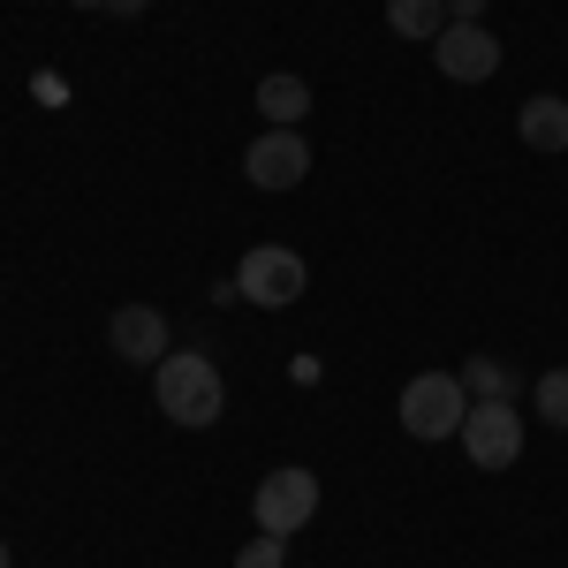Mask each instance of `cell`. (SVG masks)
<instances>
[{
    "mask_svg": "<svg viewBox=\"0 0 568 568\" xmlns=\"http://www.w3.org/2000/svg\"><path fill=\"white\" fill-rule=\"evenodd\" d=\"M235 568H288V538H273V530H258L243 554H235Z\"/></svg>",
    "mask_w": 568,
    "mask_h": 568,
    "instance_id": "obj_14",
    "label": "cell"
},
{
    "mask_svg": "<svg viewBox=\"0 0 568 568\" xmlns=\"http://www.w3.org/2000/svg\"><path fill=\"white\" fill-rule=\"evenodd\" d=\"M106 16H144V0H106Z\"/></svg>",
    "mask_w": 568,
    "mask_h": 568,
    "instance_id": "obj_16",
    "label": "cell"
},
{
    "mask_svg": "<svg viewBox=\"0 0 568 568\" xmlns=\"http://www.w3.org/2000/svg\"><path fill=\"white\" fill-rule=\"evenodd\" d=\"M77 8H106V0H77Z\"/></svg>",
    "mask_w": 568,
    "mask_h": 568,
    "instance_id": "obj_17",
    "label": "cell"
},
{
    "mask_svg": "<svg viewBox=\"0 0 568 568\" xmlns=\"http://www.w3.org/2000/svg\"><path fill=\"white\" fill-rule=\"evenodd\" d=\"M516 130H524L530 152H568V99H561V91H538V99H524Z\"/></svg>",
    "mask_w": 568,
    "mask_h": 568,
    "instance_id": "obj_9",
    "label": "cell"
},
{
    "mask_svg": "<svg viewBox=\"0 0 568 568\" xmlns=\"http://www.w3.org/2000/svg\"><path fill=\"white\" fill-rule=\"evenodd\" d=\"M0 568H8V538H0Z\"/></svg>",
    "mask_w": 568,
    "mask_h": 568,
    "instance_id": "obj_18",
    "label": "cell"
},
{
    "mask_svg": "<svg viewBox=\"0 0 568 568\" xmlns=\"http://www.w3.org/2000/svg\"><path fill=\"white\" fill-rule=\"evenodd\" d=\"M243 175L258 182V190H296L311 175V144L296 130H265L251 152H243Z\"/></svg>",
    "mask_w": 568,
    "mask_h": 568,
    "instance_id": "obj_7",
    "label": "cell"
},
{
    "mask_svg": "<svg viewBox=\"0 0 568 568\" xmlns=\"http://www.w3.org/2000/svg\"><path fill=\"white\" fill-rule=\"evenodd\" d=\"M463 455L478 463V470H516V455H524V409L516 402H470V417H463Z\"/></svg>",
    "mask_w": 568,
    "mask_h": 568,
    "instance_id": "obj_5",
    "label": "cell"
},
{
    "mask_svg": "<svg viewBox=\"0 0 568 568\" xmlns=\"http://www.w3.org/2000/svg\"><path fill=\"white\" fill-rule=\"evenodd\" d=\"M152 402L168 409V425L182 433H205L220 425V409H227V387H220V364L197 349H168L152 364Z\"/></svg>",
    "mask_w": 568,
    "mask_h": 568,
    "instance_id": "obj_1",
    "label": "cell"
},
{
    "mask_svg": "<svg viewBox=\"0 0 568 568\" xmlns=\"http://www.w3.org/2000/svg\"><path fill=\"white\" fill-rule=\"evenodd\" d=\"M106 342H114L122 364H160V356H168V318L152 304H122L114 326H106Z\"/></svg>",
    "mask_w": 568,
    "mask_h": 568,
    "instance_id": "obj_8",
    "label": "cell"
},
{
    "mask_svg": "<svg viewBox=\"0 0 568 568\" xmlns=\"http://www.w3.org/2000/svg\"><path fill=\"white\" fill-rule=\"evenodd\" d=\"M530 402H538V417H546L554 433H568V372H538Z\"/></svg>",
    "mask_w": 568,
    "mask_h": 568,
    "instance_id": "obj_13",
    "label": "cell"
},
{
    "mask_svg": "<svg viewBox=\"0 0 568 568\" xmlns=\"http://www.w3.org/2000/svg\"><path fill=\"white\" fill-rule=\"evenodd\" d=\"M433 61L447 84H485L493 69H500V39L485 31V23H447L433 39Z\"/></svg>",
    "mask_w": 568,
    "mask_h": 568,
    "instance_id": "obj_6",
    "label": "cell"
},
{
    "mask_svg": "<svg viewBox=\"0 0 568 568\" xmlns=\"http://www.w3.org/2000/svg\"><path fill=\"white\" fill-rule=\"evenodd\" d=\"M485 16V0H447V23H478Z\"/></svg>",
    "mask_w": 568,
    "mask_h": 568,
    "instance_id": "obj_15",
    "label": "cell"
},
{
    "mask_svg": "<svg viewBox=\"0 0 568 568\" xmlns=\"http://www.w3.org/2000/svg\"><path fill=\"white\" fill-rule=\"evenodd\" d=\"M304 288H311V265L296 251H281V243H258V251H243V265H235V296L258 304V311H288Z\"/></svg>",
    "mask_w": 568,
    "mask_h": 568,
    "instance_id": "obj_3",
    "label": "cell"
},
{
    "mask_svg": "<svg viewBox=\"0 0 568 568\" xmlns=\"http://www.w3.org/2000/svg\"><path fill=\"white\" fill-rule=\"evenodd\" d=\"M463 417H470L463 372H417V379L402 387V433L409 439H455Z\"/></svg>",
    "mask_w": 568,
    "mask_h": 568,
    "instance_id": "obj_2",
    "label": "cell"
},
{
    "mask_svg": "<svg viewBox=\"0 0 568 568\" xmlns=\"http://www.w3.org/2000/svg\"><path fill=\"white\" fill-rule=\"evenodd\" d=\"M387 31L394 39L433 45L439 31H447V0H387Z\"/></svg>",
    "mask_w": 568,
    "mask_h": 568,
    "instance_id": "obj_11",
    "label": "cell"
},
{
    "mask_svg": "<svg viewBox=\"0 0 568 568\" xmlns=\"http://www.w3.org/2000/svg\"><path fill=\"white\" fill-rule=\"evenodd\" d=\"M251 516H258V530H273V538H296V530L318 516V478H311L304 463L265 470V478H258V500H251Z\"/></svg>",
    "mask_w": 568,
    "mask_h": 568,
    "instance_id": "obj_4",
    "label": "cell"
},
{
    "mask_svg": "<svg viewBox=\"0 0 568 568\" xmlns=\"http://www.w3.org/2000/svg\"><path fill=\"white\" fill-rule=\"evenodd\" d=\"M463 387H470V402H516V372L500 356H470L463 364Z\"/></svg>",
    "mask_w": 568,
    "mask_h": 568,
    "instance_id": "obj_12",
    "label": "cell"
},
{
    "mask_svg": "<svg viewBox=\"0 0 568 568\" xmlns=\"http://www.w3.org/2000/svg\"><path fill=\"white\" fill-rule=\"evenodd\" d=\"M258 114L273 122V130H296V122L311 114V84H304V77H288V69L258 77Z\"/></svg>",
    "mask_w": 568,
    "mask_h": 568,
    "instance_id": "obj_10",
    "label": "cell"
}]
</instances>
